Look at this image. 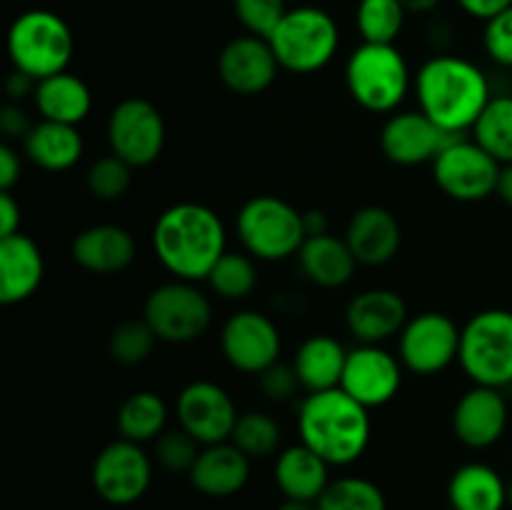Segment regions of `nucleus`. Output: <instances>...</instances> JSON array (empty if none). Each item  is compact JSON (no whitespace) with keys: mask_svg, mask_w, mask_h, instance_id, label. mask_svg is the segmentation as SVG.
<instances>
[{"mask_svg":"<svg viewBox=\"0 0 512 510\" xmlns=\"http://www.w3.org/2000/svg\"><path fill=\"white\" fill-rule=\"evenodd\" d=\"M158 263L173 278L200 283L228 253V233L213 208L203 203H175L158 215L150 233Z\"/></svg>","mask_w":512,"mask_h":510,"instance_id":"obj_1","label":"nucleus"},{"mask_svg":"<svg viewBox=\"0 0 512 510\" xmlns=\"http://www.w3.org/2000/svg\"><path fill=\"white\" fill-rule=\"evenodd\" d=\"M413 90L420 110L453 135L473 130L495 95L480 65L448 53L435 55L420 65Z\"/></svg>","mask_w":512,"mask_h":510,"instance_id":"obj_2","label":"nucleus"},{"mask_svg":"<svg viewBox=\"0 0 512 510\" xmlns=\"http://www.w3.org/2000/svg\"><path fill=\"white\" fill-rule=\"evenodd\" d=\"M300 443L318 453L330 468L353 465L365 455L373 423L365 405L343 388L308 393L298 408Z\"/></svg>","mask_w":512,"mask_h":510,"instance_id":"obj_3","label":"nucleus"},{"mask_svg":"<svg viewBox=\"0 0 512 510\" xmlns=\"http://www.w3.org/2000/svg\"><path fill=\"white\" fill-rule=\"evenodd\" d=\"M405 55L395 43H363L345 63V85L355 103L368 113H398L413 90Z\"/></svg>","mask_w":512,"mask_h":510,"instance_id":"obj_4","label":"nucleus"},{"mask_svg":"<svg viewBox=\"0 0 512 510\" xmlns=\"http://www.w3.org/2000/svg\"><path fill=\"white\" fill-rule=\"evenodd\" d=\"M268 40L280 68L295 75H310L333 63L340 48V30L328 10L300 5L283 15Z\"/></svg>","mask_w":512,"mask_h":510,"instance_id":"obj_5","label":"nucleus"},{"mask_svg":"<svg viewBox=\"0 0 512 510\" xmlns=\"http://www.w3.org/2000/svg\"><path fill=\"white\" fill-rule=\"evenodd\" d=\"M73 50V30L53 10H25L8 30L10 63L38 83L68 70Z\"/></svg>","mask_w":512,"mask_h":510,"instance_id":"obj_6","label":"nucleus"},{"mask_svg":"<svg viewBox=\"0 0 512 510\" xmlns=\"http://www.w3.org/2000/svg\"><path fill=\"white\" fill-rule=\"evenodd\" d=\"M235 233L245 253L263 263L293 258L308 238L303 213L278 195H255L245 200L235 218Z\"/></svg>","mask_w":512,"mask_h":510,"instance_id":"obj_7","label":"nucleus"},{"mask_svg":"<svg viewBox=\"0 0 512 510\" xmlns=\"http://www.w3.org/2000/svg\"><path fill=\"white\" fill-rule=\"evenodd\" d=\"M458 363L473 385H512V310L488 308L475 313L460 330Z\"/></svg>","mask_w":512,"mask_h":510,"instance_id":"obj_8","label":"nucleus"},{"mask_svg":"<svg viewBox=\"0 0 512 510\" xmlns=\"http://www.w3.org/2000/svg\"><path fill=\"white\" fill-rule=\"evenodd\" d=\"M143 318L170 345H185L203 338L213 323V303L208 293L190 280H168L148 293Z\"/></svg>","mask_w":512,"mask_h":510,"instance_id":"obj_9","label":"nucleus"},{"mask_svg":"<svg viewBox=\"0 0 512 510\" xmlns=\"http://www.w3.org/2000/svg\"><path fill=\"white\" fill-rule=\"evenodd\" d=\"M500 170L503 165L465 135L450 140L433 160L435 185L458 203H480L498 193Z\"/></svg>","mask_w":512,"mask_h":510,"instance_id":"obj_10","label":"nucleus"},{"mask_svg":"<svg viewBox=\"0 0 512 510\" xmlns=\"http://www.w3.org/2000/svg\"><path fill=\"white\" fill-rule=\"evenodd\" d=\"M108 145L110 153L123 158L133 168L153 165L163 155L165 130L163 113L150 100L125 98L108 115Z\"/></svg>","mask_w":512,"mask_h":510,"instance_id":"obj_11","label":"nucleus"},{"mask_svg":"<svg viewBox=\"0 0 512 510\" xmlns=\"http://www.w3.org/2000/svg\"><path fill=\"white\" fill-rule=\"evenodd\" d=\"M153 480V458L143 445L118 438L105 445L93 460L90 483L100 500L110 505H133L143 498Z\"/></svg>","mask_w":512,"mask_h":510,"instance_id":"obj_12","label":"nucleus"},{"mask_svg":"<svg viewBox=\"0 0 512 510\" xmlns=\"http://www.w3.org/2000/svg\"><path fill=\"white\" fill-rule=\"evenodd\" d=\"M460 330L450 315L425 310L413 315L400 333V363L415 375H438L460 355Z\"/></svg>","mask_w":512,"mask_h":510,"instance_id":"obj_13","label":"nucleus"},{"mask_svg":"<svg viewBox=\"0 0 512 510\" xmlns=\"http://www.w3.org/2000/svg\"><path fill=\"white\" fill-rule=\"evenodd\" d=\"M220 350L235 370L260 375L280 360L283 340L270 315L260 310H238L220 330Z\"/></svg>","mask_w":512,"mask_h":510,"instance_id":"obj_14","label":"nucleus"},{"mask_svg":"<svg viewBox=\"0 0 512 510\" xmlns=\"http://www.w3.org/2000/svg\"><path fill=\"white\" fill-rule=\"evenodd\" d=\"M238 415L228 390L213 380H193L175 398V420L200 445L230 440Z\"/></svg>","mask_w":512,"mask_h":510,"instance_id":"obj_15","label":"nucleus"},{"mask_svg":"<svg viewBox=\"0 0 512 510\" xmlns=\"http://www.w3.org/2000/svg\"><path fill=\"white\" fill-rule=\"evenodd\" d=\"M403 385V363L383 345H355L348 350L340 388L365 408H383Z\"/></svg>","mask_w":512,"mask_h":510,"instance_id":"obj_16","label":"nucleus"},{"mask_svg":"<svg viewBox=\"0 0 512 510\" xmlns=\"http://www.w3.org/2000/svg\"><path fill=\"white\" fill-rule=\"evenodd\" d=\"M458 135L440 128L423 110H400L385 120L380 130V150L385 158L403 168H415L438 158L440 150Z\"/></svg>","mask_w":512,"mask_h":510,"instance_id":"obj_17","label":"nucleus"},{"mask_svg":"<svg viewBox=\"0 0 512 510\" xmlns=\"http://www.w3.org/2000/svg\"><path fill=\"white\" fill-rule=\"evenodd\" d=\"M280 63L268 38L238 35L228 40L218 55V75L225 88L235 95H260L275 83Z\"/></svg>","mask_w":512,"mask_h":510,"instance_id":"obj_18","label":"nucleus"},{"mask_svg":"<svg viewBox=\"0 0 512 510\" xmlns=\"http://www.w3.org/2000/svg\"><path fill=\"white\" fill-rule=\"evenodd\" d=\"M510 405L500 388L473 385L453 408V433L463 445L485 450L498 443L508 430Z\"/></svg>","mask_w":512,"mask_h":510,"instance_id":"obj_19","label":"nucleus"},{"mask_svg":"<svg viewBox=\"0 0 512 510\" xmlns=\"http://www.w3.org/2000/svg\"><path fill=\"white\" fill-rule=\"evenodd\" d=\"M410 320L403 295L390 288H368L355 295L345 308L348 333L360 345H383L403 333Z\"/></svg>","mask_w":512,"mask_h":510,"instance_id":"obj_20","label":"nucleus"},{"mask_svg":"<svg viewBox=\"0 0 512 510\" xmlns=\"http://www.w3.org/2000/svg\"><path fill=\"white\" fill-rule=\"evenodd\" d=\"M345 243L353 250L358 265L380 268L398 255L403 245V228L400 220L383 205H363L350 215Z\"/></svg>","mask_w":512,"mask_h":510,"instance_id":"obj_21","label":"nucleus"},{"mask_svg":"<svg viewBox=\"0 0 512 510\" xmlns=\"http://www.w3.org/2000/svg\"><path fill=\"white\" fill-rule=\"evenodd\" d=\"M135 238L128 228L113 223L90 225L80 230L70 243V255L75 265L93 275L123 273L135 260Z\"/></svg>","mask_w":512,"mask_h":510,"instance_id":"obj_22","label":"nucleus"},{"mask_svg":"<svg viewBox=\"0 0 512 510\" xmlns=\"http://www.w3.org/2000/svg\"><path fill=\"white\" fill-rule=\"evenodd\" d=\"M45 278V258L30 235L0 238V303L18 305L35 295Z\"/></svg>","mask_w":512,"mask_h":510,"instance_id":"obj_23","label":"nucleus"},{"mask_svg":"<svg viewBox=\"0 0 512 510\" xmlns=\"http://www.w3.org/2000/svg\"><path fill=\"white\" fill-rule=\"evenodd\" d=\"M188 478L193 488L208 498H230L248 485L250 458L230 440L203 445Z\"/></svg>","mask_w":512,"mask_h":510,"instance_id":"obj_24","label":"nucleus"},{"mask_svg":"<svg viewBox=\"0 0 512 510\" xmlns=\"http://www.w3.org/2000/svg\"><path fill=\"white\" fill-rule=\"evenodd\" d=\"M295 258H298L305 278L325 290L348 285L353 280L355 268H358V260H355L350 245L345 243V238H338L333 233L305 238L303 248Z\"/></svg>","mask_w":512,"mask_h":510,"instance_id":"obj_25","label":"nucleus"},{"mask_svg":"<svg viewBox=\"0 0 512 510\" xmlns=\"http://www.w3.org/2000/svg\"><path fill=\"white\" fill-rule=\"evenodd\" d=\"M275 485L290 500H315L330 485V465L305 443L288 445L275 458Z\"/></svg>","mask_w":512,"mask_h":510,"instance_id":"obj_26","label":"nucleus"},{"mask_svg":"<svg viewBox=\"0 0 512 510\" xmlns=\"http://www.w3.org/2000/svg\"><path fill=\"white\" fill-rule=\"evenodd\" d=\"M348 348L333 335H310L298 345L293 368L305 393H323L340 388Z\"/></svg>","mask_w":512,"mask_h":510,"instance_id":"obj_27","label":"nucleus"},{"mask_svg":"<svg viewBox=\"0 0 512 510\" xmlns=\"http://www.w3.org/2000/svg\"><path fill=\"white\" fill-rule=\"evenodd\" d=\"M83 150L85 143L78 125L53 123V120L35 123L23 140L25 158L48 173H65L75 168L83 158Z\"/></svg>","mask_w":512,"mask_h":510,"instance_id":"obj_28","label":"nucleus"},{"mask_svg":"<svg viewBox=\"0 0 512 510\" xmlns=\"http://www.w3.org/2000/svg\"><path fill=\"white\" fill-rule=\"evenodd\" d=\"M33 103L40 113V120L80 125L93 110V93H90L85 80L63 70V73L40 80Z\"/></svg>","mask_w":512,"mask_h":510,"instance_id":"obj_29","label":"nucleus"},{"mask_svg":"<svg viewBox=\"0 0 512 510\" xmlns=\"http://www.w3.org/2000/svg\"><path fill=\"white\" fill-rule=\"evenodd\" d=\"M450 510H503L508 505V483L485 463L460 465L448 483Z\"/></svg>","mask_w":512,"mask_h":510,"instance_id":"obj_30","label":"nucleus"},{"mask_svg":"<svg viewBox=\"0 0 512 510\" xmlns=\"http://www.w3.org/2000/svg\"><path fill=\"white\" fill-rule=\"evenodd\" d=\"M168 405L153 390H138L128 395L120 403L115 425H118L120 438L133 440V443H153L158 435L168 430Z\"/></svg>","mask_w":512,"mask_h":510,"instance_id":"obj_31","label":"nucleus"},{"mask_svg":"<svg viewBox=\"0 0 512 510\" xmlns=\"http://www.w3.org/2000/svg\"><path fill=\"white\" fill-rule=\"evenodd\" d=\"M473 140L500 165L512 163V95H493L473 128Z\"/></svg>","mask_w":512,"mask_h":510,"instance_id":"obj_32","label":"nucleus"},{"mask_svg":"<svg viewBox=\"0 0 512 510\" xmlns=\"http://www.w3.org/2000/svg\"><path fill=\"white\" fill-rule=\"evenodd\" d=\"M215 295L223 300H245L255 288H258V268L255 258L238 250H228L218 263L213 265L210 275L205 278Z\"/></svg>","mask_w":512,"mask_h":510,"instance_id":"obj_33","label":"nucleus"},{"mask_svg":"<svg viewBox=\"0 0 512 510\" xmlns=\"http://www.w3.org/2000/svg\"><path fill=\"white\" fill-rule=\"evenodd\" d=\"M230 443L243 450L250 460L270 458V455L280 453L283 430L273 415L263 413V410H248V413L238 415Z\"/></svg>","mask_w":512,"mask_h":510,"instance_id":"obj_34","label":"nucleus"},{"mask_svg":"<svg viewBox=\"0 0 512 510\" xmlns=\"http://www.w3.org/2000/svg\"><path fill=\"white\" fill-rule=\"evenodd\" d=\"M408 10L400 0H360L355 10V28L363 43H395L403 33Z\"/></svg>","mask_w":512,"mask_h":510,"instance_id":"obj_35","label":"nucleus"},{"mask_svg":"<svg viewBox=\"0 0 512 510\" xmlns=\"http://www.w3.org/2000/svg\"><path fill=\"white\" fill-rule=\"evenodd\" d=\"M315 505L318 510H388L383 490L373 480L358 478V475L330 480Z\"/></svg>","mask_w":512,"mask_h":510,"instance_id":"obj_36","label":"nucleus"},{"mask_svg":"<svg viewBox=\"0 0 512 510\" xmlns=\"http://www.w3.org/2000/svg\"><path fill=\"white\" fill-rule=\"evenodd\" d=\"M155 343H158V335L153 333L148 320L130 318L115 325L108 340V350L115 363L133 368V365L145 363L153 355Z\"/></svg>","mask_w":512,"mask_h":510,"instance_id":"obj_37","label":"nucleus"},{"mask_svg":"<svg viewBox=\"0 0 512 510\" xmlns=\"http://www.w3.org/2000/svg\"><path fill=\"white\" fill-rule=\"evenodd\" d=\"M133 183V165L125 163L118 155H103L88 168V190L93 198L103 203L120 200Z\"/></svg>","mask_w":512,"mask_h":510,"instance_id":"obj_38","label":"nucleus"},{"mask_svg":"<svg viewBox=\"0 0 512 510\" xmlns=\"http://www.w3.org/2000/svg\"><path fill=\"white\" fill-rule=\"evenodd\" d=\"M203 445L193 438L190 433H185L183 428L165 430L163 435L153 440V458L168 473H190L198 460Z\"/></svg>","mask_w":512,"mask_h":510,"instance_id":"obj_39","label":"nucleus"},{"mask_svg":"<svg viewBox=\"0 0 512 510\" xmlns=\"http://www.w3.org/2000/svg\"><path fill=\"white\" fill-rule=\"evenodd\" d=\"M288 10L285 0H233V13L245 33L260 38H270Z\"/></svg>","mask_w":512,"mask_h":510,"instance_id":"obj_40","label":"nucleus"},{"mask_svg":"<svg viewBox=\"0 0 512 510\" xmlns=\"http://www.w3.org/2000/svg\"><path fill=\"white\" fill-rule=\"evenodd\" d=\"M483 45L495 65L512 68V5L485 23Z\"/></svg>","mask_w":512,"mask_h":510,"instance_id":"obj_41","label":"nucleus"},{"mask_svg":"<svg viewBox=\"0 0 512 510\" xmlns=\"http://www.w3.org/2000/svg\"><path fill=\"white\" fill-rule=\"evenodd\" d=\"M258 385L260 393L268 400H273V403H288V400H293L295 393L303 388L293 363H280V360L258 375Z\"/></svg>","mask_w":512,"mask_h":510,"instance_id":"obj_42","label":"nucleus"},{"mask_svg":"<svg viewBox=\"0 0 512 510\" xmlns=\"http://www.w3.org/2000/svg\"><path fill=\"white\" fill-rule=\"evenodd\" d=\"M35 123H30L28 110L23 108L20 103H8L3 110H0V130L10 143V140H25V135L33 130Z\"/></svg>","mask_w":512,"mask_h":510,"instance_id":"obj_43","label":"nucleus"},{"mask_svg":"<svg viewBox=\"0 0 512 510\" xmlns=\"http://www.w3.org/2000/svg\"><path fill=\"white\" fill-rule=\"evenodd\" d=\"M20 175H23L20 153L10 143H3L0 145V190L13 193L15 185L20 183Z\"/></svg>","mask_w":512,"mask_h":510,"instance_id":"obj_44","label":"nucleus"},{"mask_svg":"<svg viewBox=\"0 0 512 510\" xmlns=\"http://www.w3.org/2000/svg\"><path fill=\"white\" fill-rule=\"evenodd\" d=\"M460 5L465 15L475 20H483L488 23L490 18H495L498 13H503L505 8H510L512 0H455Z\"/></svg>","mask_w":512,"mask_h":510,"instance_id":"obj_45","label":"nucleus"},{"mask_svg":"<svg viewBox=\"0 0 512 510\" xmlns=\"http://www.w3.org/2000/svg\"><path fill=\"white\" fill-rule=\"evenodd\" d=\"M20 233V203L13 193L0 190V238Z\"/></svg>","mask_w":512,"mask_h":510,"instance_id":"obj_46","label":"nucleus"},{"mask_svg":"<svg viewBox=\"0 0 512 510\" xmlns=\"http://www.w3.org/2000/svg\"><path fill=\"white\" fill-rule=\"evenodd\" d=\"M35 88H38V80H33L30 75L20 73V70L13 68V73L8 75V83H5V90H8L10 103H18V100L33 98Z\"/></svg>","mask_w":512,"mask_h":510,"instance_id":"obj_47","label":"nucleus"},{"mask_svg":"<svg viewBox=\"0 0 512 510\" xmlns=\"http://www.w3.org/2000/svg\"><path fill=\"white\" fill-rule=\"evenodd\" d=\"M303 223H305V233H308V238H310V235L330 233L328 215H325L323 210H305Z\"/></svg>","mask_w":512,"mask_h":510,"instance_id":"obj_48","label":"nucleus"},{"mask_svg":"<svg viewBox=\"0 0 512 510\" xmlns=\"http://www.w3.org/2000/svg\"><path fill=\"white\" fill-rule=\"evenodd\" d=\"M495 195H500V200H503V203H508L512 208V163L503 165V170H500L498 193Z\"/></svg>","mask_w":512,"mask_h":510,"instance_id":"obj_49","label":"nucleus"},{"mask_svg":"<svg viewBox=\"0 0 512 510\" xmlns=\"http://www.w3.org/2000/svg\"><path fill=\"white\" fill-rule=\"evenodd\" d=\"M408 10V15H425V13H433L435 8L440 5V0H400Z\"/></svg>","mask_w":512,"mask_h":510,"instance_id":"obj_50","label":"nucleus"},{"mask_svg":"<svg viewBox=\"0 0 512 510\" xmlns=\"http://www.w3.org/2000/svg\"><path fill=\"white\" fill-rule=\"evenodd\" d=\"M275 510H318V505L308 503V500H290V498H285L283 503H280Z\"/></svg>","mask_w":512,"mask_h":510,"instance_id":"obj_51","label":"nucleus"},{"mask_svg":"<svg viewBox=\"0 0 512 510\" xmlns=\"http://www.w3.org/2000/svg\"><path fill=\"white\" fill-rule=\"evenodd\" d=\"M508 505H512V480L508 483Z\"/></svg>","mask_w":512,"mask_h":510,"instance_id":"obj_52","label":"nucleus"}]
</instances>
